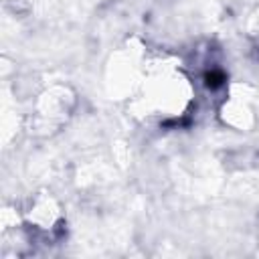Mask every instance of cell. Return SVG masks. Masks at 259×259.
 I'll use <instances>...</instances> for the list:
<instances>
[{
  "label": "cell",
  "instance_id": "1",
  "mask_svg": "<svg viewBox=\"0 0 259 259\" xmlns=\"http://www.w3.org/2000/svg\"><path fill=\"white\" fill-rule=\"evenodd\" d=\"M194 103L196 87L186 67L176 57H158L150 59L130 109L140 121L172 125L186 119Z\"/></svg>",
  "mask_w": 259,
  "mask_h": 259
},
{
  "label": "cell",
  "instance_id": "2",
  "mask_svg": "<svg viewBox=\"0 0 259 259\" xmlns=\"http://www.w3.org/2000/svg\"><path fill=\"white\" fill-rule=\"evenodd\" d=\"M150 59L148 49L136 36L113 49L103 67V89L107 97L132 99L146 75Z\"/></svg>",
  "mask_w": 259,
  "mask_h": 259
},
{
  "label": "cell",
  "instance_id": "3",
  "mask_svg": "<svg viewBox=\"0 0 259 259\" xmlns=\"http://www.w3.org/2000/svg\"><path fill=\"white\" fill-rule=\"evenodd\" d=\"M77 109V93L65 83H53L40 89L30 105V130L36 136L61 132Z\"/></svg>",
  "mask_w": 259,
  "mask_h": 259
},
{
  "label": "cell",
  "instance_id": "4",
  "mask_svg": "<svg viewBox=\"0 0 259 259\" xmlns=\"http://www.w3.org/2000/svg\"><path fill=\"white\" fill-rule=\"evenodd\" d=\"M20 214H22V221H24L32 241L36 237L53 239L55 235L61 233V229L65 225V210H63L61 200L47 190L30 196L28 204L24 206V210Z\"/></svg>",
  "mask_w": 259,
  "mask_h": 259
},
{
  "label": "cell",
  "instance_id": "5",
  "mask_svg": "<svg viewBox=\"0 0 259 259\" xmlns=\"http://www.w3.org/2000/svg\"><path fill=\"white\" fill-rule=\"evenodd\" d=\"M219 117L235 132H251L257 123V101L253 89L245 83L231 85L221 103Z\"/></svg>",
  "mask_w": 259,
  "mask_h": 259
},
{
  "label": "cell",
  "instance_id": "6",
  "mask_svg": "<svg viewBox=\"0 0 259 259\" xmlns=\"http://www.w3.org/2000/svg\"><path fill=\"white\" fill-rule=\"evenodd\" d=\"M245 34H247V40H249V45L253 47V51L259 55V8L247 18Z\"/></svg>",
  "mask_w": 259,
  "mask_h": 259
}]
</instances>
